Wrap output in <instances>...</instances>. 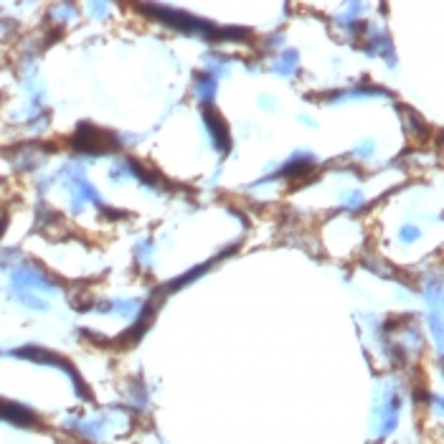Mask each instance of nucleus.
Listing matches in <instances>:
<instances>
[{"label":"nucleus","instance_id":"nucleus-1","mask_svg":"<svg viewBox=\"0 0 444 444\" xmlns=\"http://www.w3.org/2000/svg\"><path fill=\"white\" fill-rule=\"evenodd\" d=\"M71 142H74L76 150H84V152H104V150L117 147L112 135L104 132V130H97V127H92V125L79 127V132L71 137Z\"/></svg>","mask_w":444,"mask_h":444}]
</instances>
